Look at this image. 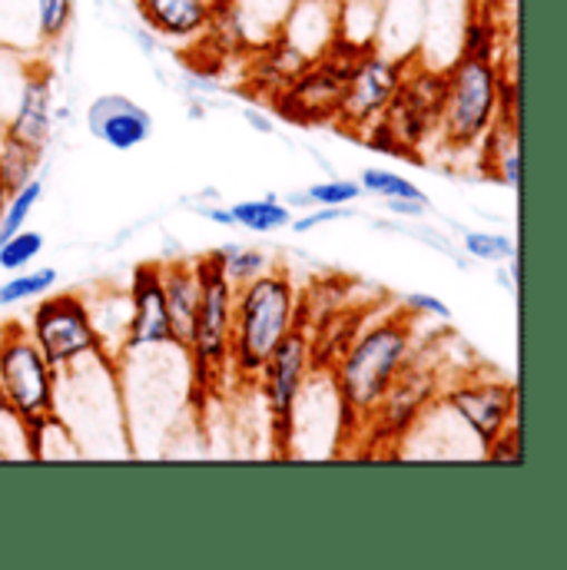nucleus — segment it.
I'll return each instance as SVG.
<instances>
[{
  "mask_svg": "<svg viewBox=\"0 0 567 570\" xmlns=\"http://www.w3.org/2000/svg\"><path fill=\"white\" fill-rule=\"evenodd\" d=\"M87 130L117 153H130L153 137V114L124 94H100L87 110Z\"/></svg>",
  "mask_w": 567,
  "mask_h": 570,
  "instance_id": "f8f14e48",
  "label": "nucleus"
},
{
  "mask_svg": "<svg viewBox=\"0 0 567 570\" xmlns=\"http://www.w3.org/2000/svg\"><path fill=\"white\" fill-rule=\"evenodd\" d=\"M199 276V312L193 332V382L209 389L229 368L233 345V312H236V285L226 279L219 259L209 253L193 263Z\"/></svg>",
  "mask_w": 567,
  "mask_h": 570,
  "instance_id": "39448f33",
  "label": "nucleus"
},
{
  "mask_svg": "<svg viewBox=\"0 0 567 570\" xmlns=\"http://www.w3.org/2000/svg\"><path fill=\"white\" fill-rule=\"evenodd\" d=\"M37 3V33L43 43H57L70 20H74V0H33Z\"/></svg>",
  "mask_w": 567,
  "mask_h": 570,
  "instance_id": "a878e982",
  "label": "nucleus"
},
{
  "mask_svg": "<svg viewBox=\"0 0 567 570\" xmlns=\"http://www.w3.org/2000/svg\"><path fill=\"white\" fill-rule=\"evenodd\" d=\"M362 196V186L355 179H325L309 186L305 193L295 196V203L302 206H352Z\"/></svg>",
  "mask_w": 567,
  "mask_h": 570,
  "instance_id": "393cba45",
  "label": "nucleus"
},
{
  "mask_svg": "<svg viewBox=\"0 0 567 570\" xmlns=\"http://www.w3.org/2000/svg\"><path fill=\"white\" fill-rule=\"evenodd\" d=\"M498 30L488 13H471L461 30V53L465 57H495Z\"/></svg>",
  "mask_w": 567,
  "mask_h": 570,
  "instance_id": "bb28decb",
  "label": "nucleus"
},
{
  "mask_svg": "<svg viewBox=\"0 0 567 570\" xmlns=\"http://www.w3.org/2000/svg\"><path fill=\"white\" fill-rule=\"evenodd\" d=\"M412 322L405 308L402 315H389L369 325L359 338L345 345V352L335 358L332 382L345 425L352 428L375 415L385 392L412 365Z\"/></svg>",
  "mask_w": 567,
  "mask_h": 570,
  "instance_id": "f257e3e1",
  "label": "nucleus"
},
{
  "mask_svg": "<svg viewBox=\"0 0 567 570\" xmlns=\"http://www.w3.org/2000/svg\"><path fill=\"white\" fill-rule=\"evenodd\" d=\"M0 389L10 405V419L33 434L50 419H57L60 372L43 358L40 345L20 322L0 325Z\"/></svg>",
  "mask_w": 567,
  "mask_h": 570,
  "instance_id": "20e7f679",
  "label": "nucleus"
},
{
  "mask_svg": "<svg viewBox=\"0 0 567 570\" xmlns=\"http://www.w3.org/2000/svg\"><path fill=\"white\" fill-rule=\"evenodd\" d=\"M292 0H226L216 30H226L233 43L250 50H270L280 40Z\"/></svg>",
  "mask_w": 567,
  "mask_h": 570,
  "instance_id": "ddd939ff",
  "label": "nucleus"
},
{
  "mask_svg": "<svg viewBox=\"0 0 567 570\" xmlns=\"http://www.w3.org/2000/svg\"><path fill=\"white\" fill-rule=\"evenodd\" d=\"M229 216H233V226H239L246 233H256V236L280 233V229H289V223H292V209L285 203H280L276 196L239 199V203L229 206Z\"/></svg>",
  "mask_w": 567,
  "mask_h": 570,
  "instance_id": "a211bd4d",
  "label": "nucleus"
},
{
  "mask_svg": "<svg viewBox=\"0 0 567 570\" xmlns=\"http://www.w3.org/2000/svg\"><path fill=\"white\" fill-rule=\"evenodd\" d=\"M40 199H43V176H30L27 183H20L17 189H10V199H7L3 219H0V243L30 223V216L40 206Z\"/></svg>",
  "mask_w": 567,
  "mask_h": 570,
  "instance_id": "412c9836",
  "label": "nucleus"
},
{
  "mask_svg": "<svg viewBox=\"0 0 567 570\" xmlns=\"http://www.w3.org/2000/svg\"><path fill=\"white\" fill-rule=\"evenodd\" d=\"M438 399V382L431 372H422V368H405L395 385L385 392V399L379 402L375 409V425L392 431V434H405L409 428L416 425L422 419V412L428 409V402Z\"/></svg>",
  "mask_w": 567,
  "mask_h": 570,
  "instance_id": "dca6fc26",
  "label": "nucleus"
},
{
  "mask_svg": "<svg viewBox=\"0 0 567 570\" xmlns=\"http://www.w3.org/2000/svg\"><path fill=\"white\" fill-rule=\"evenodd\" d=\"M461 246H465V253H468L471 259L491 263V266L508 263L511 256H518V243H515L511 236H505V233H488V229H471V233H465Z\"/></svg>",
  "mask_w": 567,
  "mask_h": 570,
  "instance_id": "b1692460",
  "label": "nucleus"
},
{
  "mask_svg": "<svg viewBox=\"0 0 567 570\" xmlns=\"http://www.w3.org/2000/svg\"><path fill=\"white\" fill-rule=\"evenodd\" d=\"M213 256L219 259L226 279L236 285L253 283L256 276H263L266 269H273V259L266 249H256V246H239V243H229V246H219L213 249Z\"/></svg>",
  "mask_w": 567,
  "mask_h": 570,
  "instance_id": "6ab92c4d",
  "label": "nucleus"
},
{
  "mask_svg": "<svg viewBox=\"0 0 567 570\" xmlns=\"http://www.w3.org/2000/svg\"><path fill=\"white\" fill-rule=\"evenodd\" d=\"M27 332L57 372H67L87 358H104V342L94 328L87 298L80 292L40 295V305L30 312Z\"/></svg>",
  "mask_w": 567,
  "mask_h": 570,
  "instance_id": "423d86ee",
  "label": "nucleus"
},
{
  "mask_svg": "<svg viewBox=\"0 0 567 570\" xmlns=\"http://www.w3.org/2000/svg\"><path fill=\"white\" fill-rule=\"evenodd\" d=\"M501 87L505 70L495 57H465L444 70L438 130L451 149H475L491 134L501 114Z\"/></svg>",
  "mask_w": 567,
  "mask_h": 570,
  "instance_id": "7ed1b4c3",
  "label": "nucleus"
},
{
  "mask_svg": "<svg viewBox=\"0 0 567 570\" xmlns=\"http://www.w3.org/2000/svg\"><path fill=\"white\" fill-rule=\"evenodd\" d=\"M43 233L37 229H17L13 236H7L0 243V269L3 273H20V269H30L37 263V256L43 253Z\"/></svg>",
  "mask_w": 567,
  "mask_h": 570,
  "instance_id": "5701e85b",
  "label": "nucleus"
},
{
  "mask_svg": "<svg viewBox=\"0 0 567 570\" xmlns=\"http://www.w3.org/2000/svg\"><path fill=\"white\" fill-rule=\"evenodd\" d=\"M60 279V273L53 266H37V269H20V273H10V279L0 283V308H10V305H23V302H33L40 295H47Z\"/></svg>",
  "mask_w": 567,
  "mask_h": 570,
  "instance_id": "aec40b11",
  "label": "nucleus"
},
{
  "mask_svg": "<svg viewBox=\"0 0 567 570\" xmlns=\"http://www.w3.org/2000/svg\"><path fill=\"white\" fill-rule=\"evenodd\" d=\"M352 60H355V53H345V50L332 47L325 57H319V60L305 63L302 70H295L289 87H285V114H292L299 120H309V124L339 117Z\"/></svg>",
  "mask_w": 567,
  "mask_h": 570,
  "instance_id": "9d476101",
  "label": "nucleus"
},
{
  "mask_svg": "<svg viewBox=\"0 0 567 570\" xmlns=\"http://www.w3.org/2000/svg\"><path fill=\"white\" fill-rule=\"evenodd\" d=\"M405 67H409V57H392V53H382V50H365L352 60V70H349V80H345V94H342V107H339V117L345 127L352 130H369L372 124H379L399 87H402V77H405Z\"/></svg>",
  "mask_w": 567,
  "mask_h": 570,
  "instance_id": "0eeeda50",
  "label": "nucleus"
},
{
  "mask_svg": "<svg viewBox=\"0 0 567 570\" xmlns=\"http://www.w3.org/2000/svg\"><path fill=\"white\" fill-rule=\"evenodd\" d=\"M385 209L399 213V216H409V219H419V216L431 213V203H426V199H385Z\"/></svg>",
  "mask_w": 567,
  "mask_h": 570,
  "instance_id": "c756f323",
  "label": "nucleus"
},
{
  "mask_svg": "<svg viewBox=\"0 0 567 570\" xmlns=\"http://www.w3.org/2000/svg\"><path fill=\"white\" fill-rule=\"evenodd\" d=\"M7 419H10V405H7V395L0 389V422H7Z\"/></svg>",
  "mask_w": 567,
  "mask_h": 570,
  "instance_id": "473e14b6",
  "label": "nucleus"
},
{
  "mask_svg": "<svg viewBox=\"0 0 567 570\" xmlns=\"http://www.w3.org/2000/svg\"><path fill=\"white\" fill-rule=\"evenodd\" d=\"M402 308H405L409 315H428V318H441V322L451 318V308H448L438 295H428V292H412V295H405Z\"/></svg>",
  "mask_w": 567,
  "mask_h": 570,
  "instance_id": "c85d7f7f",
  "label": "nucleus"
},
{
  "mask_svg": "<svg viewBox=\"0 0 567 570\" xmlns=\"http://www.w3.org/2000/svg\"><path fill=\"white\" fill-rule=\"evenodd\" d=\"M345 216H352V206H315L312 213L292 219L289 229H295V233H312V229L329 226V223H339V219H345Z\"/></svg>",
  "mask_w": 567,
  "mask_h": 570,
  "instance_id": "cd10ccee",
  "label": "nucleus"
},
{
  "mask_svg": "<svg viewBox=\"0 0 567 570\" xmlns=\"http://www.w3.org/2000/svg\"><path fill=\"white\" fill-rule=\"evenodd\" d=\"M226 0H140L143 20L166 40H203L216 30Z\"/></svg>",
  "mask_w": 567,
  "mask_h": 570,
  "instance_id": "2eb2a0df",
  "label": "nucleus"
},
{
  "mask_svg": "<svg viewBox=\"0 0 567 570\" xmlns=\"http://www.w3.org/2000/svg\"><path fill=\"white\" fill-rule=\"evenodd\" d=\"M359 186H362V193H369V196H375V199H426L428 203L422 186H416L409 176L392 173V169H382V166L362 169Z\"/></svg>",
  "mask_w": 567,
  "mask_h": 570,
  "instance_id": "4be33fe9",
  "label": "nucleus"
},
{
  "mask_svg": "<svg viewBox=\"0 0 567 570\" xmlns=\"http://www.w3.org/2000/svg\"><path fill=\"white\" fill-rule=\"evenodd\" d=\"M295 283L276 266L236 288L229 365L239 372V379H256L263 372L273 348L295 328Z\"/></svg>",
  "mask_w": 567,
  "mask_h": 570,
  "instance_id": "f03ea898",
  "label": "nucleus"
},
{
  "mask_svg": "<svg viewBox=\"0 0 567 570\" xmlns=\"http://www.w3.org/2000/svg\"><path fill=\"white\" fill-rule=\"evenodd\" d=\"M7 199H10V189H7V183L0 179V219H3V206H7Z\"/></svg>",
  "mask_w": 567,
  "mask_h": 570,
  "instance_id": "2f4dec72",
  "label": "nucleus"
},
{
  "mask_svg": "<svg viewBox=\"0 0 567 570\" xmlns=\"http://www.w3.org/2000/svg\"><path fill=\"white\" fill-rule=\"evenodd\" d=\"M206 219H213V223H219V226H233V216H229V209H223V206H216V209H199Z\"/></svg>",
  "mask_w": 567,
  "mask_h": 570,
  "instance_id": "7c9ffc66",
  "label": "nucleus"
},
{
  "mask_svg": "<svg viewBox=\"0 0 567 570\" xmlns=\"http://www.w3.org/2000/svg\"><path fill=\"white\" fill-rule=\"evenodd\" d=\"M163 292H166L173 345L189 355L193 332H196V312H199V276H196L193 259L163 263Z\"/></svg>",
  "mask_w": 567,
  "mask_h": 570,
  "instance_id": "f3484780",
  "label": "nucleus"
},
{
  "mask_svg": "<svg viewBox=\"0 0 567 570\" xmlns=\"http://www.w3.org/2000/svg\"><path fill=\"white\" fill-rule=\"evenodd\" d=\"M312 368H315V362H312V335L292 328L283 342L273 348L263 372L256 375V379H263V395H266V405H270V415H273V434L283 444L292 438L295 412H299V402L305 395Z\"/></svg>",
  "mask_w": 567,
  "mask_h": 570,
  "instance_id": "6e6552de",
  "label": "nucleus"
},
{
  "mask_svg": "<svg viewBox=\"0 0 567 570\" xmlns=\"http://www.w3.org/2000/svg\"><path fill=\"white\" fill-rule=\"evenodd\" d=\"M130 322H127V352L173 345L166 292H163V263H143L134 269L127 288Z\"/></svg>",
  "mask_w": 567,
  "mask_h": 570,
  "instance_id": "9b49d317",
  "label": "nucleus"
},
{
  "mask_svg": "<svg viewBox=\"0 0 567 570\" xmlns=\"http://www.w3.org/2000/svg\"><path fill=\"white\" fill-rule=\"evenodd\" d=\"M50 127H53V87L43 70H33L23 80L20 104H17V114H13L3 140L40 159L47 149V140H50Z\"/></svg>",
  "mask_w": 567,
  "mask_h": 570,
  "instance_id": "4468645a",
  "label": "nucleus"
},
{
  "mask_svg": "<svg viewBox=\"0 0 567 570\" xmlns=\"http://www.w3.org/2000/svg\"><path fill=\"white\" fill-rule=\"evenodd\" d=\"M434 402L448 415H454L458 422H465V428L485 444V451L508 428H515L518 392L508 382H498V379H458Z\"/></svg>",
  "mask_w": 567,
  "mask_h": 570,
  "instance_id": "1a4fd4ad",
  "label": "nucleus"
}]
</instances>
